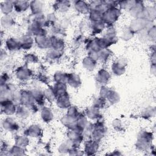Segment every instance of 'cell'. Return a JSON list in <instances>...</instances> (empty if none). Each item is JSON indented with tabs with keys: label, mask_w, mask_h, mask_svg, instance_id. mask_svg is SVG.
<instances>
[{
	"label": "cell",
	"mask_w": 156,
	"mask_h": 156,
	"mask_svg": "<svg viewBox=\"0 0 156 156\" xmlns=\"http://www.w3.org/2000/svg\"><path fill=\"white\" fill-rule=\"evenodd\" d=\"M121 14V10L116 7H113L107 9L103 13L102 21L104 24H112L114 22L118 20Z\"/></svg>",
	"instance_id": "obj_1"
},
{
	"label": "cell",
	"mask_w": 156,
	"mask_h": 156,
	"mask_svg": "<svg viewBox=\"0 0 156 156\" xmlns=\"http://www.w3.org/2000/svg\"><path fill=\"white\" fill-rule=\"evenodd\" d=\"M1 112L4 115L10 116L16 113V107L15 104L10 99L1 100Z\"/></svg>",
	"instance_id": "obj_2"
},
{
	"label": "cell",
	"mask_w": 156,
	"mask_h": 156,
	"mask_svg": "<svg viewBox=\"0 0 156 156\" xmlns=\"http://www.w3.org/2000/svg\"><path fill=\"white\" fill-rule=\"evenodd\" d=\"M2 127L4 130H9V131H14L18 129V126L16 124V121L11 117L7 116V118H4V121L2 122Z\"/></svg>",
	"instance_id": "obj_3"
},
{
	"label": "cell",
	"mask_w": 156,
	"mask_h": 156,
	"mask_svg": "<svg viewBox=\"0 0 156 156\" xmlns=\"http://www.w3.org/2000/svg\"><path fill=\"white\" fill-rule=\"evenodd\" d=\"M14 10L18 13H22L26 11L30 7V2L27 1H14Z\"/></svg>",
	"instance_id": "obj_4"
},
{
	"label": "cell",
	"mask_w": 156,
	"mask_h": 156,
	"mask_svg": "<svg viewBox=\"0 0 156 156\" xmlns=\"http://www.w3.org/2000/svg\"><path fill=\"white\" fill-rule=\"evenodd\" d=\"M0 8L1 12L4 15H9L13 10H14L13 1H4L0 3Z\"/></svg>",
	"instance_id": "obj_5"
},
{
	"label": "cell",
	"mask_w": 156,
	"mask_h": 156,
	"mask_svg": "<svg viewBox=\"0 0 156 156\" xmlns=\"http://www.w3.org/2000/svg\"><path fill=\"white\" fill-rule=\"evenodd\" d=\"M74 7L76 10L81 13H87L90 11L89 3L83 1H77L74 2Z\"/></svg>",
	"instance_id": "obj_6"
},
{
	"label": "cell",
	"mask_w": 156,
	"mask_h": 156,
	"mask_svg": "<svg viewBox=\"0 0 156 156\" xmlns=\"http://www.w3.org/2000/svg\"><path fill=\"white\" fill-rule=\"evenodd\" d=\"M6 48L10 51H16L21 48V44L20 40H18L14 38H8L5 41Z\"/></svg>",
	"instance_id": "obj_7"
},
{
	"label": "cell",
	"mask_w": 156,
	"mask_h": 156,
	"mask_svg": "<svg viewBox=\"0 0 156 156\" xmlns=\"http://www.w3.org/2000/svg\"><path fill=\"white\" fill-rule=\"evenodd\" d=\"M43 4L40 1H30V9L34 15L41 14L43 9Z\"/></svg>",
	"instance_id": "obj_8"
},
{
	"label": "cell",
	"mask_w": 156,
	"mask_h": 156,
	"mask_svg": "<svg viewBox=\"0 0 156 156\" xmlns=\"http://www.w3.org/2000/svg\"><path fill=\"white\" fill-rule=\"evenodd\" d=\"M31 73L30 70L27 68L20 67L16 70V76L20 80H24L30 77Z\"/></svg>",
	"instance_id": "obj_9"
},
{
	"label": "cell",
	"mask_w": 156,
	"mask_h": 156,
	"mask_svg": "<svg viewBox=\"0 0 156 156\" xmlns=\"http://www.w3.org/2000/svg\"><path fill=\"white\" fill-rule=\"evenodd\" d=\"M57 104L60 108H66L70 107V102L68 94L66 93L62 95L58 96Z\"/></svg>",
	"instance_id": "obj_10"
},
{
	"label": "cell",
	"mask_w": 156,
	"mask_h": 156,
	"mask_svg": "<svg viewBox=\"0 0 156 156\" xmlns=\"http://www.w3.org/2000/svg\"><path fill=\"white\" fill-rule=\"evenodd\" d=\"M67 82L69 84L70 86L74 88L78 87L79 85L81 83V81L79 76L73 73L68 75Z\"/></svg>",
	"instance_id": "obj_11"
},
{
	"label": "cell",
	"mask_w": 156,
	"mask_h": 156,
	"mask_svg": "<svg viewBox=\"0 0 156 156\" xmlns=\"http://www.w3.org/2000/svg\"><path fill=\"white\" fill-rule=\"evenodd\" d=\"M109 78H110V75L104 69L100 70L98 72L96 77L97 81L99 82V83H101L102 85L108 82Z\"/></svg>",
	"instance_id": "obj_12"
},
{
	"label": "cell",
	"mask_w": 156,
	"mask_h": 156,
	"mask_svg": "<svg viewBox=\"0 0 156 156\" xmlns=\"http://www.w3.org/2000/svg\"><path fill=\"white\" fill-rule=\"evenodd\" d=\"M36 42L38 46L40 48H46L49 47V45L51 44L50 43V38H46L45 35H40L37 36L35 38Z\"/></svg>",
	"instance_id": "obj_13"
},
{
	"label": "cell",
	"mask_w": 156,
	"mask_h": 156,
	"mask_svg": "<svg viewBox=\"0 0 156 156\" xmlns=\"http://www.w3.org/2000/svg\"><path fill=\"white\" fill-rule=\"evenodd\" d=\"M22 40H20V44H21V48L23 49H29L33 43L32 38L28 35L23 37Z\"/></svg>",
	"instance_id": "obj_14"
},
{
	"label": "cell",
	"mask_w": 156,
	"mask_h": 156,
	"mask_svg": "<svg viewBox=\"0 0 156 156\" xmlns=\"http://www.w3.org/2000/svg\"><path fill=\"white\" fill-rule=\"evenodd\" d=\"M113 71L116 75L122 74L125 71V67L123 64H121L119 62H115L112 66Z\"/></svg>",
	"instance_id": "obj_15"
},
{
	"label": "cell",
	"mask_w": 156,
	"mask_h": 156,
	"mask_svg": "<svg viewBox=\"0 0 156 156\" xmlns=\"http://www.w3.org/2000/svg\"><path fill=\"white\" fill-rule=\"evenodd\" d=\"M83 64L86 69L88 70H92L96 66V60L91 58V57H87L85 58Z\"/></svg>",
	"instance_id": "obj_16"
},
{
	"label": "cell",
	"mask_w": 156,
	"mask_h": 156,
	"mask_svg": "<svg viewBox=\"0 0 156 156\" xmlns=\"http://www.w3.org/2000/svg\"><path fill=\"white\" fill-rule=\"evenodd\" d=\"M89 13H90V18L91 21H93V22L102 21L103 13L96 10H91Z\"/></svg>",
	"instance_id": "obj_17"
},
{
	"label": "cell",
	"mask_w": 156,
	"mask_h": 156,
	"mask_svg": "<svg viewBox=\"0 0 156 156\" xmlns=\"http://www.w3.org/2000/svg\"><path fill=\"white\" fill-rule=\"evenodd\" d=\"M56 4V8L58 9V10L61 11V12H65L69 9V7H70V2L67 1H57L55 2Z\"/></svg>",
	"instance_id": "obj_18"
},
{
	"label": "cell",
	"mask_w": 156,
	"mask_h": 156,
	"mask_svg": "<svg viewBox=\"0 0 156 156\" xmlns=\"http://www.w3.org/2000/svg\"><path fill=\"white\" fill-rule=\"evenodd\" d=\"M41 116L43 121L49 122L52 119V113L49 108L44 107L41 112Z\"/></svg>",
	"instance_id": "obj_19"
},
{
	"label": "cell",
	"mask_w": 156,
	"mask_h": 156,
	"mask_svg": "<svg viewBox=\"0 0 156 156\" xmlns=\"http://www.w3.org/2000/svg\"><path fill=\"white\" fill-rule=\"evenodd\" d=\"M106 98L108 99V101L112 104L117 103L119 99V96L116 91L110 90H108Z\"/></svg>",
	"instance_id": "obj_20"
},
{
	"label": "cell",
	"mask_w": 156,
	"mask_h": 156,
	"mask_svg": "<svg viewBox=\"0 0 156 156\" xmlns=\"http://www.w3.org/2000/svg\"><path fill=\"white\" fill-rule=\"evenodd\" d=\"M86 114L88 118H90L91 119H96L99 118V112L98 111V108L94 106L87 109Z\"/></svg>",
	"instance_id": "obj_21"
},
{
	"label": "cell",
	"mask_w": 156,
	"mask_h": 156,
	"mask_svg": "<svg viewBox=\"0 0 156 156\" xmlns=\"http://www.w3.org/2000/svg\"><path fill=\"white\" fill-rule=\"evenodd\" d=\"M68 75V74H64V73L57 72V73H55L54 75V79H55L57 83H65V82H67Z\"/></svg>",
	"instance_id": "obj_22"
},
{
	"label": "cell",
	"mask_w": 156,
	"mask_h": 156,
	"mask_svg": "<svg viewBox=\"0 0 156 156\" xmlns=\"http://www.w3.org/2000/svg\"><path fill=\"white\" fill-rule=\"evenodd\" d=\"M27 132H28L29 135H30L32 137H35L36 136L40 135L41 130L40 127L38 126L33 125L30 126V127H29Z\"/></svg>",
	"instance_id": "obj_23"
},
{
	"label": "cell",
	"mask_w": 156,
	"mask_h": 156,
	"mask_svg": "<svg viewBox=\"0 0 156 156\" xmlns=\"http://www.w3.org/2000/svg\"><path fill=\"white\" fill-rule=\"evenodd\" d=\"M12 21H13V19L9 15H4L3 16H2L1 20V25L2 26H4V28L12 26Z\"/></svg>",
	"instance_id": "obj_24"
},
{
	"label": "cell",
	"mask_w": 156,
	"mask_h": 156,
	"mask_svg": "<svg viewBox=\"0 0 156 156\" xmlns=\"http://www.w3.org/2000/svg\"><path fill=\"white\" fill-rule=\"evenodd\" d=\"M104 27H105V24L102 21L93 22V30L95 33H99V32H101L102 30H103Z\"/></svg>",
	"instance_id": "obj_25"
}]
</instances>
